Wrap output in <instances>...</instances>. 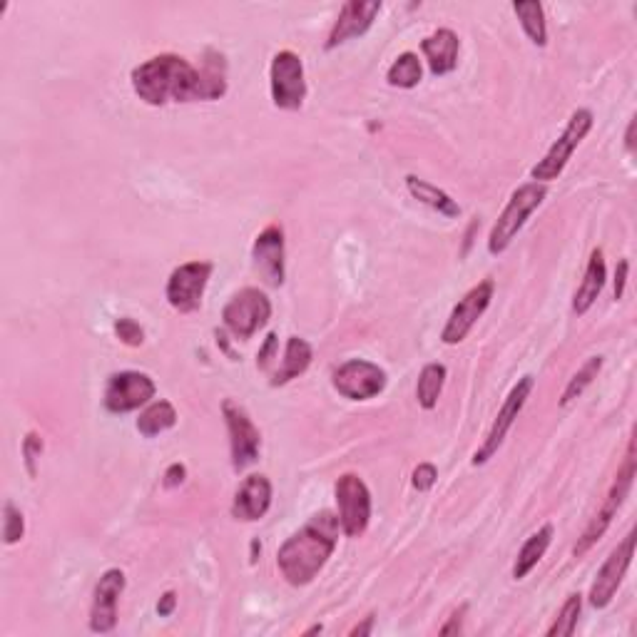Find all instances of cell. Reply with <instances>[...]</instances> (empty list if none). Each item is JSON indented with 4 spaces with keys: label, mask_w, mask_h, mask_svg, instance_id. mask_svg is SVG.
I'll return each instance as SVG.
<instances>
[{
    "label": "cell",
    "mask_w": 637,
    "mask_h": 637,
    "mask_svg": "<svg viewBox=\"0 0 637 637\" xmlns=\"http://www.w3.org/2000/svg\"><path fill=\"white\" fill-rule=\"evenodd\" d=\"M252 259L254 269L267 287H282L287 267H284V229L279 224H269L257 234Z\"/></svg>",
    "instance_id": "17"
},
{
    "label": "cell",
    "mask_w": 637,
    "mask_h": 637,
    "mask_svg": "<svg viewBox=\"0 0 637 637\" xmlns=\"http://www.w3.org/2000/svg\"><path fill=\"white\" fill-rule=\"evenodd\" d=\"M157 394L155 381L142 371H117L107 379L103 404L110 414H130L150 404Z\"/></svg>",
    "instance_id": "11"
},
{
    "label": "cell",
    "mask_w": 637,
    "mask_h": 637,
    "mask_svg": "<svg viewBox=\"0 0 637 637\" xmlns=\"http://www.w3.org/2000/svg\"><path fill=\"white\" fill-rule=\"evenodd\" d=\"M493 292H496L493 279H483V282H478L476 287L468 289V292L458 299V304L453 307L451 317H448L446 326H443L441 331L443 344L456 346L471 334V329L478 324V319H481L483 314H486V309L491 307Z\"/></svg>",
    "instance_id": "12"
},
{
    "label": "cell",
    "mask_w": 637,
    "mask_h": 637,
    "mask_svg": "<svg viewBox=\"0 0 637 637\" xmlns=\"http://www.w3.org/2000/svg\"><path fill=\"white\" fill-rule=\"evenodd\" d=\"M545 197H548V187L543 182H526V185L518 187L508 200L506 210L493 224L491 234H488V254L498 257V254L506 252L516 234L526 227L528 217L543 205Z\"/></svg>",
    "instance_id": "4"
},
{
    "label": "cell",
    "mask_w": 637,
    "mask_h": 637,
    "mask_svg": "<svg viewBox=\"0 0 637 637\" xmlns=\"http://www.w3.org/2000/svg\"><path fill=\"white\" fill-rule=\"evenodd\" d=\"M595 125V117L593 112L588 110V107H578V110L570 115L568 125H565L563 135L558 137V140L550 145V150L545 152L543 160L538 162V165L531 170V177L533 182H553L558 180L560 175H563V170L568 167L570 157H573V152L578 150L580 142L588 137V132L593 130Z\"/></svg>",
    "instance_id": "5"
},
{
    "label": "cell",
    "mask_w": 637,
    "mask_h": 637,
    "mask_svg": "<svg viewBox=\"0 0 637 637\" xmlns=\"http://www.w3.org/2000/svg\"><path fill=\"white\" fill-rule=\"evenodd\" d=\"M633 555H635V533H628L623 543H620L618 548L608 555V560H605L603 568L598 570V575H595V583L588 595L590 605H593L595 610H603L613 603L615 593L620 590L625 573H628L630 563H633Z\"/></svg>",
    "instance_id": "15"
},
{
    "label": "cell",
    "mask_w": 637,
    "mask_h": 637,
    "mask_svg": "<svg viewBox=\"0 0 637 637\" xmlns=\"http://www.w3.org/2000/svg\"><path fill=\"white\" fill-rule=\"evenodd\" d=\"M458 50H461V40L451 28H438L436 33L421 40V53H424L428 68L436 78L456 70Z\"/></svg>",
    "instance_id": "20"
},
{
    "label": "cell",
    "mask_w": 637,
    "mask_h": 637,
    "mask_svg": "<svg viewBox=\"0 0 637 637\" xmlns=\"http://www.w3.org/2000/svg\"><path fill=\"white\" fill-rule=\"evenodd\" d=\"M406 190L411 192V197H414V200H419L421 205L431 207L433 212L443 214L446 219L461 217V205H458V202L453 200L451 195H446V192L438 190V187L431 185V182L421 180V177H416V175L406 177Z\"/></svg>",
    "instance_id": "24"
},
{
    "label": "cell",
    "mask_w": 637,
    "mask_h": 637,
    "mask_svg": "<svg viewBox=\"0 0 637 637\" xmlns=\"http://www.w3.org/2000/svg\"><path fill=\"white\" fill-rule=\"evenodd\" d=\"M321 630H324V628H321V625H312V628H309L304 635H317V633H321Z\"/></svg>",
    "instance_id": "43"
},
{
    "label": "cell",
    "mask_w": 637,
    "mask_h": 637,
    "mask_svg": "<svg viewBox=\"0 0 637 637\" xmlns=\"http://www.w3.org/2000/svg\"><path fill=\"white\" fill-rule=\"evenodd\" d=\"M272 319V302L257 287H244L224 304L222 321L237 339H252Z\"/></svg>",
    "instance_id": "6"
},
{
    "label": "cell",
    "mask_w": 637,
    "mask_h": 637,
    "mask_svg": "<svg viewBox=\"0 0 637 637\" xmlns=\"http://www.w3.org/2000/svg\"><path fill=\"white\" fill-rule=\"evenodd\" d=\"M438 481V471L433 463H419V466L414 468V476H411V486L416 488V491L426 493L431 491L433 486H436Z\"/></svg>",
    "instance_id": "34"
},
{
    "label": "cell",
    "mask_w": 637,
    "mask_h": 637,
    "mask_svg": "<svg viewBox=\"0 0 637 637\" xmlns=\"http://www.w3.org/2000/svg\"><path fill=\"white\" fill-rule=\"evenodd\" d=\"M553 535H555V528L553 523H545L543 528H538L531 538L523 543V548L518 550V558L516 563H513V578L516 580H526L528 575L533 573L535 565L543 560V555L548 553L550 543H553Z\"/></svg>",
    "instance_id": "23"
},
{
    "label": "cell",
    "mask_w": 637,
    "mask_h": 637,
    "mask_svg": "<svg viewBox=\"0 0 637 637\" xmlns=\"http://www.w3.org/2000/svg\"><path fill=\"white\" fill-rule=\"evenodd\" d=\"M605 282H608V267H605L603 249L598 247L590 252L588 267H585V274H583V282H580L578 292H575V297H573V312L578 314V317H583V314L590 312V307L595 304V299H598L600 292H603Z\"/></svg>",
    "instance_id": "21"
},
{
    "label": "cell",
    "mask_w": 637,
    "mask_h": 637,
    "mask_svg": "<svg viewBox=\"0 0 637 637\" xmlns=\"http://www.w3.org/2000/svg\"><path fill=\"white\" fill-rule=\"evenodd\" d=\"M446 366L443 364H426L424 369H421L419 374V381H416V401H419L421 409L426 411H433L436 409L438 399H441V391H443V384H446Z\"/></svg>",
    "instance_id": "26"
},
{
    "label": "cell",
    "mask_w": 637,
    "mask_h": 637,
    "mask_svg": "<svg viewBox=\"0 0 637 637\" xmlns=\"http://www.w3.org/2000/svg\"><path fill=\"white\" fill-rule=\"evenodd\" d=\"M175 424H177L175 406H172L170 401L160 399V401H152V404L145 406V411H142L135 426L145 438H155V436H160V433L170 431V428Z\"/></svg>",
    "instance_id": "25"
},
{
    "label": "cell",
    "mask_w": 637,
    "mask_h": 637,
    "mask_svg": "<svg viewBox=\"0 0 637 637\" xmlns=\"http://www.w3.org/2000/svg\"><path fill=\"white\" fill-rule=\"evenodd\" d=\"M269 85H272V103L279 110H299L307 100V80H304V63L294 50H279L269 68Z\"/></svg>",
    "instance_id": "9"
},
{
    "label": "cell",
    "mask_w": 637,
    "mask_h": 637,
    "mask_svg": "<svg viewBox=\"0 0 637 637\" xmlns=\"http://www.w3.org/2000/svg\"><path fill=\"white\" fill-rule=\"evenodd\" d=\"M381 8H384L381 0H349V3L341 5V13L336 18L334 28H331L329 38H326L324 48L334 50L339 45L349 43V40L361 38L374 25Z\"/></svg>",
    "instance_id": "18"
},
{
    "label": "cell",
    "mask_w": 637,
    "mask_h": 637,
    "mask_svg": "<svg viewBox=\"0 0 637 637\" xmlns=\"http://www.w3.org/2000/svg\"><path fill=\"white\" fill-rule=\"evenodd\" d=\"M635 127H637V120L633 117V120H630V125H628V132H625V150H628L630 155L635 152Z\"/></svg>",
    "instance_id": "41"
},
{
    "label": "cell",
    "mask_w": 637,
    "mask_h": 637,
    "mask_svg": "<svg viewBox=\"0 0 637 637\" xmlns=\"http://www.w3.org/2000/svg\"><path fill=\"white\" fill-rule=\"evenodd\" d=\"M466 610H468V605H461V608H458V610H453L451 620H448V623L443 625V628L438 630V633H441V635H456V633H461V623H463V615H466Z\"/></svg>",
    "instance_id": "38"
},
{
    "label": "cell",
    "mask_w": 637,
    "mask_h": 637,
    "mask_svg": "<svg viewBox=\"0 0 637 637\" xmlns=\"http://www.w3.org/2000/svg\"><path fill=\"white\" fill-rule=\"evenodd\" d=\"M314 359V349L309 341L299 339V336H289L287 346H284V359L279 364V369L274 371L272 376V386H284L292 379L302 376L304 371L312 366Z\"/></svg>",
    "instance_id": "22"
},
{
    "label": "cell",
    "mask_w": 637,
    "mask_h": 637,
    "mask_svg": "<svg viewBox=\"0 0 637 637\" xmlns=\"http://www.w3.org/2000/svg\"><path fill=\"white\" fill-rule=\"evenodd\" d=\"M274 351H277V334H269L267 341H264V346L259 349V356H257V364L259 369H269V356H274Z\"/></svg>",
    "instance_id": "37"
},
{
    "label": "cell",
    "mask_w": 637,
    "mask_h": 637,
    "mask_svg": "<svg viewBox=\"0 0 637 637\" xmlns=\"http://www.w3.org/2000/svg\"><path fill=\"white\" fill-rule=\"evenodd\" d=\"M25 535V518L20 508L13 501H5L3 506V543L15 545L20 543Z\"/></svg>",
    "instance_id": "31"
},
{
    "label": "cell",
    "mask_w": 637,
    "mask_h": 637,
    "mask_svg": "<svg viewBox=\"0 0 637 637\" xmlns=\"http://www.w3.org/2000/svg\"><path fill=\"white\" fill-rule=\"evenodd\" d=\"M185 478H187V468L182 466V463H172V466L165 471V476H162V486H165L167 491H172V488L182 486Z\"/></svg>",
    "instance_id": "35"
},
{
    "label": "cell",
    "mask_w": 637,
    "mask_h": 637,
    "mask_svg": "<svg viewBox=\"0 0 637 637\" xmlns=\"http://www.w3.org/2000/svg\"><path fill=\"white\" fill-rule=\"evenodd\" d=\"M580 610H583V595L580 593H570L568 600L563 603L560 613L555 615L553 625L548 628V637H570L578 628V618Z\"/></svg>",
    "instance_id": "30"
},
{
    "label": "cell",
    "mask_w": 637,
    "mask_h": 637,
    "mask_svg": "<svg viewBox=\"0 0 637 637\" xmlns=\"http://www.w3.org/2000/svg\"><path fill=\"white\" fill-rule=\"evenodd\" d=\"M222 416L224 424L229 431V453H232V468L237 473L247 471L249 466H254L262 451V433H259L257 424L252 421V416L247 414L244 406H239L237 401L224 399L222 404Z\"/></svg>",
    "instance_id": "8"
},
{
    "label": "cell",
    "mask_w": 637,
    "mask_h": 637,
    "mask_svg": "<svg viewBox=\"0 0 637 637\" xmlns=\"http://www.w3.org/2000/svg\"><path fill=\"white\" fill-rule=\"evenodd\" d=\"M635 471H637V463H635V438L628 441V451H625L623 463H620L618 473H615L613 483H610L608 493H605L603 503H600L598 513L593 516V521L588 523L583 535L578 538V543L573 545V555L575 558H583L605 533L608 528L613 526V521L618 518V511L623 508L625 498L630 496L633 491V481H635Z\"/></svg>",
    "instance_id": "3"
},
{
    "label": "cell",
    "mask_w": 637,
    "mask_h": 637,
    "mask_svg": "<svg viewBox=\"0 0 637 637\" xmlns=\"http://www.w3.org/2000/svg\"><path fill=\"white\" fill-rule=\"evenodd\" d=\"M421 75H424V70H421L419 55L409 50V53H401L399 58L391 63V68L386 70V83H389L391 88L411 90L421 83Z\"/></svg>",
    "instance_id": "28"
},
{
    "label": "cell",
    "mask_w": 637,
    "mask_h": 637,
    "mask_svg": "<svg viewBox=\"0 0 637 637\" xmlns=\"http://www.w3.org/2000/svg\"><path fill=\"white\" fill-rule=\"evenodd\" d=\"M40 453H43V438H40L38 433H28L23 441V458L30 478L38 476V466H35V463H38Z\"/></svg>",
    "instance_id": "33"
},
{
    "label": "cell",
    "mask_w": 637,
    "mask_h": 637,
    "mask_svg": "<svg viewBox=\"0 0 637 637\" xmlns=\"http://www.w3.org/2000/svg\"><path fill=\"white\" fill-rule=\"evenodd\" d=\"M115 334L122 344L132 346V349H135V346H142V341H145V331H142V326L130 317H122L115 321Z\"/></svg>",
    "instance_id": "32"
},
{
    "label": "cell",
    "mask_w": 637,
    "mask_h": 637,
    "mask_svg": "<svg viewBox=\"0 0 637 637\" xmlns=\"http://www.w3.org/2000/svg\"><path fill=\"white\" fill-rule=\"evenodd\" d=\"M175 608H177L175 590H167V593L160 598V603H157V613H160V618H170V615L175 613Z\"/></svg>",
    "instance_id": "39"
},
{
    "label": "cell",
    "mask_w": 637,
    "mask_h": 637,
    "mask_svg": "<svg viewBox=\"0 0 637 637\" xmlns=\"http://www.w3.org/2000/svg\"><path fill=\"white\" fill-rule=\"evenodd\" d=\"M214 267L212 262H185L170 274L165 287V297L170 307L180 314H192L202 307L207 282Z\"/></svg>",
    "instance_id": "10"
},
{
    "label": "cell",
    "mask_w": 637,
    "mask_h": 637,
    "mask_svg": "<svg viewBox=\"0 0 637 637\" xmlns=\"http://www.w3.org/2000/svg\"><path fill=\"white\" fill-rule=\"evenodd\" d=\"M374 615H366L364 618V623H359V625H354V628L349 630V635L351 637H364V635H371V630H374Z\"/></svg>",
    "instance_id": "40"
},
{
    "label": "cell",
    "mask_w": 637,
    "mask_h": 637,
    "mask_svg": "<svg viewBox=\"0 0 637 637\" xmlns=\"http://www.w3.org/2000/svg\"><path fill=\"white\" fill-rule=\"evenodd\" d=\"M331 384L344 399L369 401L386 389V371L366 359H349L331 376Z\"/></svg>",
    "instance_id": "13"
},
{
    "label": "cell",
    "mask_w": 637,
    "mask_h": 637,
    "mask_svg": "<svg viewBox=\"0 0 637 637\" xmlns=\"http://www.w3.org/2000/svg\"><path fill=\"white\" fill-rule=\"evenodd\" d=\"M272 481L264 473H252L237 488L232 501V518L244 523L262 521L272 508Z\"/></svg>",
    "instance_id": "19"
},
{
    "label": "cell",
    "mask_w": 637,
    "mask_h": 637,
    "mask_svg": "<svg viewBox=\"0 0 637 637\" xmlns=\"http://www.w3.org/2000/svg\"><path fill=\"white\" fill-rule=\"evenodd\" d=\"M132 90L142 103L162 107L167 103H197V100H219L227 93V80L217 70L205 73L187 63L180 55H155L137 65L130 75Z\"/></svg>",
    "instance_id": "1"
},
{
    "label": "cell",
    "mask_w": 637,
    "mask_h": 637,
    "mask_svg": "<svg viewBox=\"0 0 637 637\" xmlns=\"http://www.w3.org/2000/svg\"><path fill=\"white\" fill-rule=\"evenodd\" d=\"M513 13L521 20V28L526 30V35L531 38L533 45L545 48L548 45V23H545V10L543 5L535 3H513Z\"/></svg>",
    "instance_id": "27"
},
{
    "label": "cell",
    "mask_w": 637,
    "mask_h": 637,
    "mask_svg": "<svg viewBox=\"0 0 637 637\" xmlns=\"http://www.w3.org/2000/svg\"><path fill=\"white\" fill-rule=\"evenodd\" d=\"M603 364H605L603 356H590V359L585 361L578 371H575L573 379H570L568 386H565L563 396H560V406H563V409L573 404L575 399H580L588 386H593V381L598 379V374L603 371Z\"/></svg>",
    "instance_id": "29"
},
{
    "label": "cell",
    "mask_w": 637,
    "mask_h": 637,
    "mask_svg": "<svg viewBox=\"0 0 637 637\" xmlns=\"http://www.w3.org/2000/svg\"><path fill=\"white\" fill-rule=\"evenodd\" d=\"M628 272H630V262L628 259H620L618 269H615V284H613L615 302H620V299H623L625 284H628Z\"/></svg>",
    "instance_id": "36"
},
{
    "label": "cell",
    "mask_w": 637,
    "mask_h": 637,
    "mask_svg": "<svg viewBox=\"0 0 637 637\" xmlns=\"http://www.w3.org/2000/svg\"><path fill=\"white\" fill-rule=\"evenodd\" d=\"M127 578L120 568H110L100 575L93 593V605H90V630L98 635H107L117 625V603L125 593Z\"/></svg>",
    "instance_id": "16"
},
{
    "label": "cell",
    "mask_w": 637,
    "mask_h": 637,
    "mask_svg": "<svg viewBox=\"0 0 637 637\" xmlns=\"http://www.w3.org/2000/svg\"><path fill=\"white\" fill-rule=\"evenodd\" d=\"M336 496V518H339L341 533L346 538H359L366 533L371 523V493L369 486L356 473H344L334 486Z\"/></svg>",
    "instance_id": "7"
},
{
    "label": "cell",
    "mask_w": 637,
    "mask_h": 637,
    "mask_svg": "<svg viewBox=\"0 0 637 637\" xmlns=\"http://www.w3.org/2000/svg\"><path fill=\"white\" fill-rule=\"evenodd\" d=\"M339 533V518L331 511H319L317 516L309 518L307 526L289 535L277 553V568L284 580L294 588H304L312 583L321 568L329 563Z\"/></svg>",
    "instance_id": "2"
},
{
    "label": "cell",
    "mask_w": 637,
    "mask_h": 637,
    "mask_svg": "<svg viewBox=\"0 0 637 637\" xmlns=\"http://www.w3.org/2000/svg\"><path fill=\"white\" fill-rule=\"evenodd\" d=\"M533 386H535V379L531 374H526L523 379H518V384L513 386L511 394H508L506 401H503L501 411H498V416H496V421H493L491 431H488L486 441H483L481 448L473 453V466H483V463H488L493 456H496L498 448H501L503 441H506V433L511 431V426L516 424L518 414H521L523 406H526Z\"/></svg>",
    "instance_id": "14"
},
{
    "label": "cell",
    "mask_w": 637,
    "mask_h": 637,
    "mask_svg": "<svg viewBox=\"0 0 637 637\" xmlns=\"http://www.w3.org/2000/svg\"><path fill=\"white\" fill-rule=\"evenodd\" d=\"M257 550H262V548H259V543L254 540V543H252V563H257Z\"/></svg>",
    "instance_id": "42"
}]
</instances>
